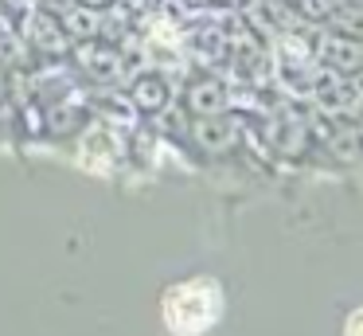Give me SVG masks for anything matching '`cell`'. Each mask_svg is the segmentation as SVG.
I'll list each match as a JSON object with an SVG mask.
<instances>
[{
	"label": "cell",
	"mask_w": 363,
	"mask_h": 336,
	"mask_svg": "<svg viewBox=\"0 0 363 336\" xmlns=\"http://www.w3.org/2000/svg\"><path fill=\"white\" fill-rule=\"evenodd\" d=\"M223 313V289L215 278H188L164 289L160 317L176 336H199L219 320Z\"/></svg>",
	"instance_id": "1"
},
{
	"label": "cell",
	"mask_w": 363,
	"mask_h": 336,
	"mask_svg": "<svg viewBox=\"0 0 363 336\" xmlns=\"http://www.w3.org/2000/svg\"><path fill=\"white\" fill-rule=\"evenodd\" d=\"M227 106H230V94H227V86H223V78H211V75L191 78L188 90H184V109L196 114V117L227 114Z\"/></svg>",
	"instance_id": "2"
},
{
	"label": "cell",
	"mask_w": 363,
	"mask_h": 336,
	"mask_svg": "<svg viewBox=\"0 0 363 336\" xmlns=\"http://www.w3.org/2000/svg\"><path fill=\"white\" fill-rule=\"evenodd\" d=\"M191 141H196L203 153L219 156V153H230L238 145V125L223 114H211V117H196L191 121Z\"/></svg>",
	"instance_id": "3"
},
{
	"label": "cell",
	"mask_w": 363,
	"mask_h": 336,
	"mask_svg": "<svg viewBox=\"0 0 363 336\" xmlns=\"http://www.w3.org/2000/svg\"><path fill=\"white\" fill-rule=\"evenodd\" d=\"M74 63L82 67L86 78H102V82L121 75V51L110 43H79L74 47Z\"/></svg>",
	"instance_id": "4"
},
{
	"label": "cell",
	"mask_w": 363,
	"mask_h": 336,
	"mask_svg": "<svg viewBox=\"0 0 363 336\" xmlns=\"http://www.w3.org/2000/svg\"><path fill=\"white\" fill-rule=\"evenodd\" d=\"M129 102H133V109H141V114H160V109H168V102H172V90H168V82L160 75H137L133 86H129Z\"/></svg>",
	"instance_id": "5"
},
{
	"label": "cell",
	"mask_w": 363,
	"mask_h": 336,
	"mask_svg": "<svg viewBox=\"0 0 363 336\" xmlns=\"http://www.w3.org/2000/svg\"><path fill=\"white\" fill-rule=\"evenodd\" d=\"M305 137H308V129L297 114H281V117L269 121V141H274V148H281V153H289V156H297L301 148H305Z\"/></svg>",
	"instance_id": "6"
},
{
	"label": "cell",
	"mask_w": 363,
	"mask_h": 336,
	"mask_svg": "<svg viewBox=\"0 0 363 336\" xmlns=\"http://www.w3.org/2000/svg\"><path fill=\"white\" fill-rule=\"evenodd\" d=\"M59 23H63L67 36L90 39L102 28V12H98V8H86V4H74V8H67V12H59Z\"/></svg>",
	"instance_id": "7"
},
{
	"label": "cell",
	"mask_w": 363,
	"mask_h": 336,
	"mask_svg": "<svg viewBox=\"0 0 363 336\" xmlns=\"http://www.w3.org/2000/svg\"><path fill=\"white\" fill-rule=\"evenodd\" d=\"M344 336H363V309H355L352 317L344 320Z\"/></svg>",
	"instance_id": "8"
}]
</instances>
